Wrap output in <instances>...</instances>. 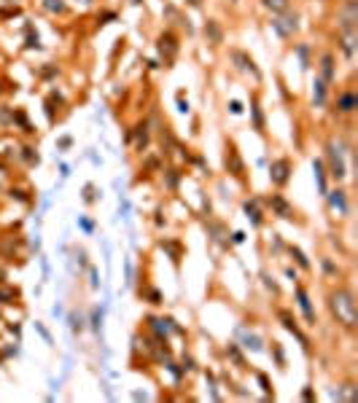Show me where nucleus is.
<instances>
[{
  "label": "nucleus",
  "instance_id": "obj_1",
  "mask_svg": "<svg viewBox=\"0 0 358 403\" xmlns=\"http://www.w3.org/2000/svg\"><path fill=\"white\" fill-rule=\"evenodd\" d=\"M328 310L331 317L345 328V331H356L358 325V307H356V293L348 285H337L328 290Z\"/></svg>",
  "mask_w": 358,
  "mask_h": 403
},
{
  "label": "nucleus",
  "instance_id": "obj_2",
  "mask_svg": "<svg viewBox=\"0 0 358 403\" xmlns=\"http://www.w3.org/2000/svg\"><path fill=\"white\" fill-rule=\"evenodd\" d=\"M326 161H328V178L331 181H337V183H342L345 178H348V164H345V151L339 148V143H334V140H328L326 143Z\"/></svg>",
  "mask_w": 358,
  "mask_h": 403
},
{
  "label": "nucleus",
  "instance_id": "obj_3",
  "mask_svg": "<svg viewBox=\"0 0 358 403\" xmlns=\"http://www.w3.org/2000/svg\"><path fill=\"white\" fill-rule=\"evenodd\" d=\"M291 172H293L291 159H286V156L275 159V161L269 164V183L275 188H286L289 186V181H291Z\"/></svg>",
  "mask_w": 358,
  "mask_h": 403
},
{
  "label": "nucleus",
  "instance_id": "obj_4",
  "mask_svg": "<svg viewBox=\"0 0 358 403\" xmlns=\"http://www.w3.org/2000/svg\"><path fill=\"white\" fill-rule=\"evenodd\" d=\"M358 108V94L353 87H342L334 94V113L337 116H353Z\"/></svg>",
  "mask_w": 358,
  "mask_h": 403
},
{
  "label": "nucleus",
  "instance_id": "obj_5",
  "mask_svg": "<svg viewBox=\"0 0 358 403\" xmlns=\"http://www.w3.org/2000/svg\"><path fill=\"white\" fill-rule=\"evenodd\" d=\"M157 49H159V54H162L164 65L170 67V65L175 62L178 51H181V38H178L172 30H164L162 35L157 38Z\"/></svg>",
  "mask_w": 358,
  "mask_h": 403
},
{
  "label": "nucleus",
  "instance_id": "obj_6",
  "mask_svg": "<svg viewBox=\"0 0 358 403\" xmlns=\"http://www.w3.org/2000/svg\"><path fill=\"white\" fill-rule=\"evenodd\" d=\"M267 207H269L272 216L283 218V220H296V218H299L296 207H293L283 194H269V196H267Z\"/></svg>",
  "mask_w": 358,
  "mask_h": 403
},
{
  "label": "nucleus",
  "instance_id": "obj_7",
  "mask_svg": "<svg viewBox=\"0 0 358 403\" xmlns=\"http://www.w3.org/2000/svg\"><path fill=\"white\" fill-rule=\"evenodd\" d=\"M272 30L278 32L283 41H289L293 38L296 32H299V14H293V11H286V14H278L275 19H272Z\"/></svg>",
  "mask_w": 358,
  "mask_h": 403
},
{
  "label": "nucleus",
  "instance_id": "obj_8",
  "mask_svg": "<svg viewBox=\"0 0 358 403\" xmlns=\"http://www.w3.org/2000/svg\"><path fill=\"white\" fill-rule=\"evenodd\" d=\"M229 57H232V62H234L237 70H243V73L254 76V81H261V70L256 67V60H254L248 51H243V49H232V51H229Z\"/></svg>",
  "mask_w": 358,
  "mask_h": 403
},
{
  "label": "nucleus",
  "instance_id": "obj_9",
  "mask_svg": "<svg viewBox=\"0 0 358 403\" xmlns=\"http://www.w3.org/2000/svg\"><path fill=\"white\" fill-rule=\"evenodd\" d=\"M326 199H328L331 213H337L339 218H348V213H350V199H348V191H345V188L326 191Z\"/></svg>",
  "mask_w": 358,
  "mask_h": 403
},
{
  "label": "nucleus",
  "instance_id": "obj_10",
  "mask_svg": "<svg viewBox=\"0 0 358 403\" xmlns=\"http://www.w3.org/2000/svg\"><path fill=\"white\" fill-rule=\"evenodd\" d=\"M275 314H278V320H280V323H283V328H286V331H289V334H293V336H296V339L302 341V347H304V349H307V352H310V339H307V336H304V331H302V328H299V323H296V317H293L291 312H289V310H283V307H280V310L275 312Z\"/></svg>",
  "mask_w": 358,
  "mask_h": 403
},
{
  "label": "nucleus",
  "instance_id": "obj_11",
  "mask_svg": "<svg viewBox=\"0 0 358 403\" xmlns=\"http://www.w3.org/2000/svg\"><path fill=\"white\" fill-rule=\"evenodd\" d=\"M224 164H227L229 175H234L237 181H245V164L240 159V151L234 143H227V156H224Z\"/></svg>",
  "mask_w": 358,
  "mask_h": 403
},
{
  "label": "nucleus",
  "instance_id": "obj_12",
  "mask_svg": "<svg viewBox=\"0 0 358 403\" xmlns=\"http://www.w3.org/2000/svg\"><path fill=\"white\" fill-rule=\"evenodd\" d=\"M318 78L326 81L328 87L337 81V57H334V51H324L321 54V60H318Z\"/></svg>",
  "mask_w": 358,
  "mask_h": 403
},
{
  "label": "nucleus",
  "instance_id": "obj_13",
  "mask_svg": "<svg viewBox=\"0 0 358 403\" xmlns=\"http://www.w3.org/2000/svg\"><path fill=\"white\" fill-rule=\"evenodd\" d=\"M293 293H296V301H299V310L304 314V320H307V325H315L318 323V314L313 310V304H310V296H307V290H304V285H296L293 288Z\"/></svg>",
  "mask_w": 358,
  "mask_h": 403
},
{
  "label": "nucleus",
  "instance_id": "obj_14",
  "mask_svg": "<svg viewBox=\"0 0 358 403\" xmlns=\"http://www.w3.org/2000/svg\"><path fill=\"white\" fill-rule=\"evenodd\" d=\"M130 140H135V151H137V154H146V148H148V143H151L148 122H137L135 129L130 132Z\"/></svg>",
  "mask_w": 358,
  "mask_h": 403
},
{
  "label": "nucleus",
  "instance_id": "obj_15",
  "mask_svg": "<svg viewBox=\"0 0 358 403\" xmlns=\"http://www.w3.org/2000/svg\"><path fill=\"white\" fill-rule=\"evenodd\" d=\"M337 46L342 49V54H345L348 60H353V54H356V30H339Z\"/></svg>",
  "mask_w": 358,
  "mask_h": 403
},
{
  "label": "nucleus",
  "instance_id": "obj_16",
  "mask_svg": "<svg viewBox=\"0 0 358 403\" xmlns=\"http://www.w3.org/2000/svg\"><path fill=\"white\" fill-rule=\"evenodd\" d=\"M205 38H208L213 46L224 43V27H221L219 19H208V22H205Z\"/></svg>",
  "mask_w": 358,
  "mask_h": 403
},
{
  "label": "nucleus",
  "instance_id": "obj_17",
  "mask_svg": "<svg viewBox=\"0 0 358 403\" xmlns=\"http://www.w3.org/2000/svg\"><path fill=\"white\" fill-rule=\"evenodd\" d=\"M243 210H245V216H248V220H251L254 226H264V213H261L259 199H248V202L243 205Z\"/></svg>",
  "mask_w": 358,
  "mask_h": 403
},
{
  "label": "nucleus",
  "instance_id": "obj_18",
  "mask_svg": "<svg viewBox=\"0 0 358 403\" xmlns=\"http://www.w3.org/2000/svg\"><path fill=\"white\" fill-rule=\"evenodd\" d=\"M328 84L326 81H321V78H315V84H313V105L315 108H324L326 102H328Z\"/></svg>",
  "mask_w": 358,
  "mask_h": 403
},
{
  "label": "nucleus",
  "instance_id": "obj_19",
  "mask_svg": "<svg viewBox=\"0 0 358 403\" xmlns=\"http://www.w3.org/2000/svg\"><path fill=\"white\" fill-rule=\"evenodd\" d=\"M261 5H264V8H267L272 16L291 11V0H261Z\"/></svg>",
  "mask_w": 358,
  "mask_h": 403
},
{
  "label": "nucleus",
  "instance_id": "obj_20",
  "mask_svg": "<svg viewBox=\"0 0 358 403\" xmlns=\"http://www.w3.org/2000/svg\"><path fill=\"white\" fill-rule=\"evenodd\" d=\"M289 255H291V258H293V264H296V266H299L302 272H313V264L307 261V255H304L302 250L296 248V245H289Z\"/></svg>",
  "mask_w": 358,
  "mask_h": 403
},
{
  "label": "nucleus",
  "instance_id": "obj_21",
  "mask_svg": "<svg viewBox=\"0 0 358 403\" xmlns=\"http://www.w3.org/2000/svg\"><path fill=\"white\" fill-rule=\"evenodd\" d=\"M313 170H315V178H318V188H321V194L326 196V191H328V181H326L324 161H321V159H315V161H313Z\"/></svg>",
  "mask_w": 358,
  "mask_h": 403
},
{
  "label": "nucleus",
  "instance_id": "obj_22",
  "mask_svg": "<svg viewBox=\"0 0 358 403\" xmlns=\"http://www.w3.org/2000/svg\"><path fill=\"white\" fill-rule=\"evenodd\" d=\"M251 113H254V126H256V132H259V135H264V113H261L259 100H254V105H251Z\"/></svg>",
  "mask_w": 358,
  "mask_h": 403
},
{
  "label": "nucleus",
  "instance_id": "obj_23",
  "mask_svg": "<svg viewBox=\"0 0 358 403\" xmlns=\"http://www.w3.org/2000/svg\"><path fill=\"white\" fill-rule=\"evenodd\" d=\"M43 8H46V11H52V14H67L65 0H43Z\"/></svg>",
  "mask_w": 358,
  "mask_h": 403
},
{
  "label": "nucleus",
  "instance_id": "obj_24",
  "mask_svg": "<svg viewBox=\"0 0 358 403\" xmlns=\"http://www.w3.org/2000/svg\"><path fill=\"white\" fill-rule=\"evenodd\" d=\"M321 266H324L326 277H339V275H342V272H339V266H334V261H331L328 255L321 258Z\"/></svg>",
  "mask_w": 358,
  "mask_h": 403
},
{
  "label": "nucleus",
  "instance_id": "obj_25",
  "mask_svg": "<svg viewBox=\"0 0 358 403\" xmlns=\"http://www.w3.org/2000/svg\"><path fill=\"white\" fill-rule=\"evenodd\" d=\"M227 355L234 360V363H237V366H240V369H248V366H245V360H243V355H240V349H237V344H229Z\"/></svg>",
  "mask_w": 358,
  "mask_h": 403
},
{
  "label": "nucleus",
  "instance_id": "obj_26",
  "mask_svg": "<svg viewBox=\"0 0 358 403\" xmlns=\"http://www.w3.org/2000/svg\"><path fill=\"white\" fill-rule=\"evenodd\" d=\"M178 178H181V172H178V170H167V186L175 188L178 186Z\"/></svg>",
  "mask_w": 358,
  "mask_h": 403
},
{
  "label": "nucleus",
  "instance_id": "obj_27",
  "mask_svg": "<svg viewBox=\"0 0 358 403\" xmlns=\"http://www.w3.org/2000/svg\"><path fill=\"white\" fill-rule=\"evenodd\" d=\"M229 111H232V113L237 116V113H243V105H240L237 100H232V102H229Z\"/></svg>",
  "mask_w": 358,
  "mask_h": 403
},
{
  "label": "nucleus",
  "instance_id": "obj_28",
  "mask_svg": "<svg viewBox=\"0 0 358 403\" xmlns=\"http://www.w3.org/2000/svg\"><path fill=\"white\" fill-rule=\"evenodd\" d=\"M259 382H261V387H264V390H267V393L272 395V387H269V379H267L264 373H259Z\"/></svg>",
  "mask_w": 358,
  "mask_h": 403
},
{
  "label": "nucleus",
  "instance_id": "obj_29",
  "mask_svg": "<svg viewBox=\"0 0 358 403\" xmlns=\"http://www.w3.org/2000/svg\"><path fill=\"white\" fill-rule=\"evenodd\" d=\"M189 3H192V5H199V3H202V0H189Z\"/></svg>",
  "mask_w": 358,
  "mask_h": 403
},
{
  "label": "nucleus",
  "instance_id": "obj_30",
  "mask_svg": "<svg viewBox=\"0 0 358 403\" xmlns=\"http://www.w3.org/2000/svg\"><path fill=\"white\" fill-rule=\"evenodd\" d=\"M130 3H132V5H137V3H143V0H130Z\"/></svg>",
  "mask_w": 358,
  "mask_h": 403
},
{
  "label": "nucleus",
  "instance_id": "obj_31",
  "mask_svg": "<svg viewBox=\"0 0 358 403\" xmlns=\"http://www.w3.org/2000/svg\"><path fill=\"white\" fill-rule=\"evenodd\" d=\"M232 3H237V0H232Z\"/></svg>",
  "mask_w": 358,
  "mask_h": 403
}]
</instances>
